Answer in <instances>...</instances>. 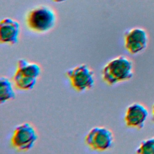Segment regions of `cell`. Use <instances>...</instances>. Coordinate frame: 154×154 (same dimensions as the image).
Segmentation results:
<instances>
[{
	"label": "cell",
	"instance_id": "13",
	"mask_svg": "<svg viewBox=\"0 0 154 154\" xmlns=\"http://www.w3.org/2000/svg\"><path fill=\"white\" fill-rule=\"evenodd\" d=\"M152 114H153V119L154 120V105H153V108H152Z\"/></svg>",
	"mask_w": 154,
	"mask_h": 154
},
{
	"label": "cell",
	"instance_id": "1",
	"mask_svg": "<svg viewBox=\"0 0 154 154\" xmlns=\"http://www.w3.org/2000/svg\"><path fill=\"white\" fill-rule=\"evenodd\" d=\"M101 74L103 81L109 85L128 81L133 76V63L125 55L118 56L108 62Z\"/></svg>",
	"mask_w": 154,
	"mask_h": 154
},
{
	"label": "cell",
	"instance_id": "2",
	"mask_svg": "<svg viewBox=\"0 0 154 154\" xmlns=\"http://www.w3.org/2000/svg\"><path fill=\"white\" fill-rule=\"evenodd\" d=\"M40 73L41 67L38 64L21 58L17 63L13 84L19 90H30L35 86Z\"/></svg>",
	"mask_w": 154,
	"mask_h": 154
},
{
	"label": "cell",
	"instance_id": "12",
	"mask_svg": "<svg viewBox=\"0 0 154 154\" xmlns=\"http://www.w3.org/2000/svg\"><path fill=\"white\" fill-rule=\"evenodd\" d=\"M52 1L55 2H58V3H60V2H63L64 1H66V0H52Z\"/></svg>",
	"mask_w": 154,
	"mask_h": 154
},
{
	"label": "cell",
	"instance_id": "9",
	"mask_svg": "<svg viewBox=\"0 0 154 154\" xmlns=\"http://www.w3.org/2000/svg\"><path fill=\"white\" fill-rule=\"evenodd\" d=\"M20 33L19 22L11 18L6 17L0 22V42L2 44L14 45L18 42Z\"/></svg>",
	"mask_w": 154,
	"mask_h": 154
},
{
	"label": "cell",
	"instance_id": "10",
	"mask_svg": "<svg viewBox=\"0 0 154 154\" xmlns=\"http://www.w3.org/2000/svg\"><path fill=\"white\" fill-rule=\"evenodd\" d=\"M16 93L10 79L5 76L0 78V103L2 104L15 98Z\"/></svg>",
	"mask_w": 154,
	"mask_h": 154
},
{
	"label": "cell",
	"instance_id": "6",
	"mask_svg": "<svg viewBox=\"0 0 154 154\" xmlns=\"http://www.w3.org/2000/svg\"><path fill=\"white\" fill-rule=\"evenodd\" d=\"M114 136L112 131L107 128L96 126L91 128L85 137L86 145L96 151L108 150L112 144Z\"/></svg>",
	"mask_w": 154,
	"mask_h": 154
},
{
	"label": "cell",
	"instance_id": "11",
	"mask_svg": "<svg viewBox=\"0 0 154 154\" xmlns=\"http://www.w3.org/2000/svg\"><path fill=\"white\" fill-rule=\"evenodd\" d=\"M136 152L140 154H154V137L143 141Z\"/></svg>",
	"mask_w": 154,
	"mask_h": 154
},
{
	"label": "cell",
	"instance_id": "3",
	"mask_svg": "<svg viewBox=\"0 0 154 154\" xmlns=\"http://www.w3.org/2000/svg\"><path fill=\"white\" fill-rule=\"evenodd\" d=\"M25 21L29 30L37 33H45L55 26L56 15L50 7L41 5L30 10L26 14Z\"/></svg>",
	"mask_w": 154,
	"mask_h": 154
},
{
	"label": "cell",
	"instance_id": "7",
	"mask_svg": "<svg viewBox=\"0 0 154 154\" xmlns=\"http://www.w3.org/2000/svg\"><path fill=\"white\" fill-rule=\"evenodd\" d=\"M147 34L140 28H134L125 35V47L131 54H136L144 50L147 45Z\"/></svg>",
	"mask_w": 154,
	"mask_h": 154
},
{
	"label": "cell",
	"instance_id": "4",
	"mask_svg": "<svg viewBox=\"0 0 154 154\" xmlns=\"http://www.w3.org/2000/svg\"><path fill=\"white\" fill-rule=\"evenodd\" d=\"M37 139L38 134L35 128L29 123L25 122L14 129L10 142L17 150L25 152L33 147Z\"/></svg>",
	"mask_w": 154,
	"mask_h": 154
},
{
	"label": "cell",
	"instance_id": "8",
	"mask_svg": "<svg viewBox=\"0 0 154 154\" xmlns=\"http://www.w3.org/2000/svg\"><path fill=\"white\" fill-rule=\"evenodd\" d=\"M148 110L140 103H134L126 109L125 122L126 126L140 129L143 128L148 116Z\"/></svg>",
	"mask_w": 154,
	"mask_h": 154
},
{
	"label": "cell",
	"instance_id": "5",
	"mask_svg": "<svg viewBox=\"0 0 154 154\" xmlns=\"http://www.w3.org/2000/svg\"><path fill=\"white\" fill-rule=\"evenodd\" d=\"M66 75L72 87L78 92L88 90L94 86V72L85 64L70 69Z\"/></svg>",
	"mask_w": 154,
	"mask_h": 154
}]
</instances>
